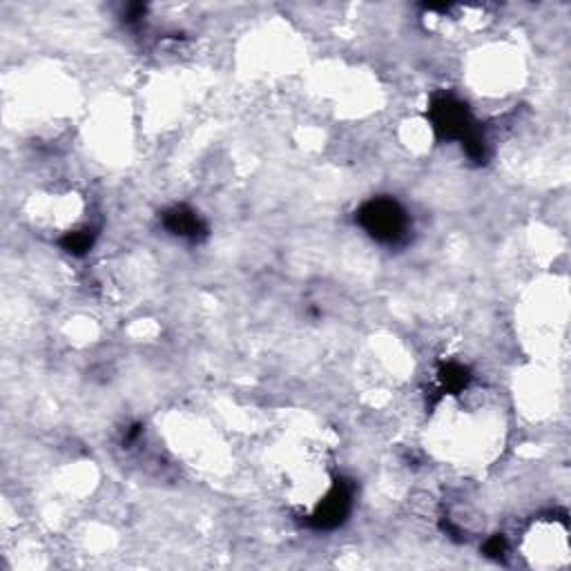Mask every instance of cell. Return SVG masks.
<instances>
[{
  "label": "cell",
  "mask_w": 571,
  "mask_h": 571,
  "mask_svg": "<svg viewBox=\"0 0 571 571\" xmlns=\"http://www.w3.org/2000/svg\"><path fill=\"white\" fill-rule=\"evenodd\" d=\"M529 554H538V565H558V560H567V534L556 525H543L529 534Z\"/></svg>",
  "instance_id": "1"
}]
</instances>
